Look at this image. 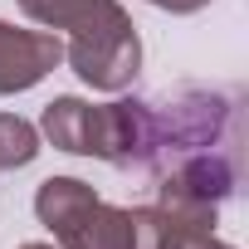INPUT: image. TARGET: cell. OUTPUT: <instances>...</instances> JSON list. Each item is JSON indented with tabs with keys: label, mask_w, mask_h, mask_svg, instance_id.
Returning <instances> with one entry per match:
<instances>
[{
	"label": "cell",
	"mask_w": 249,
	"mask_h": 249,
	"mask_svg": "<svg viewBox=\"0 0 249 249\" xmlns=\"http://www.w3.org/2000/svg\"><path fill=\"white\" fill-rule=\"evenodd\" d=\"M39 132L69 157H93V103L54 98L44 107V117H39Z\"/></svg>",
	"instance_id": "277c9868"
},
{
	"label": "cell",
	"mask_w": 249,
	"mask_h": 249,
	"mask_svg": "<svg viewBox=\"0 0 249 249\" xmlns=\"http://www.w3.org/2000/svg\"><path fill=\"white\" fill-rule=\"evenodd\" d=\"M35 215L59 249H137L132 210L107 205L78 176H49L35 191Z\"/></svg>",
	"instance_id": "7a4b0ae2"
},
{
	"label": "cell",
	"mask_w": 249,
	"mask_h": 249,
	"mask_svg": "<svg viewBox=\"0 0 249 249\" xmlns=\"http://www.w3.org/2000/svg\"><path fill=\"white\" fill-rule=\"evenodd\" d=\"M39 157V127L15 112H0V171H20Z\"/></svg>",
	"instance_id": "5b68a950"
},
{
	"label": "cell",
	"mask_w": 249,
	"mask_h": 249,
	"mask_svg": "<svg viewBox=\"0 0 249 249\" xmlns=\"http://www.w3.org/2000/svg\"><path fill=\"white\" fill-rule=\"evenodd\" d=\"M20 249H59V244H44V239H30V244H20Z\"/></svg>",
	"instance_id": "52a82bcc"
},
{
	"label": "cell",
	"mask_w": 249,
	"mask_h": 249,
	"mask_svg": "<svg viewBox=\"0 0 249 249\" xmlns=\"http://www.w3.org/2000/svg\"><path fill=\"white\" fill-rule=\"evenodd\" d=\"M147 5L171 10V15H196V10H205V5H210V0H147Z\"/></svg>",
	"instance_id": "8992f818"
},
{
	"label": "cell",
	"mask_w": 249,
	"mask_h": 249,
	"mask_svg": "<svg viewBox=\"0 0 249 249\" xmlns=\"http://www.w3.org/2000/svg\"><path fill=\"white\" fill-rule=\"evenodd\" d=\"M20 10L35 25L69 35L64 59L88 88L98 93L132 88L142 69V39L117 0H20Z\"/></svg>",
	"instance_id": "6da1fadb"
},
{
	"label": "cell",
	"mask_w": 249,
	"mask_h": 249,
	"mask_svg": "<svg viewBox=\"0 0 249 249\" xmlns=\"http://www.w3.org/2000/svg\"><path fill=\"white\" fill-rule=\"evenodd\" d=\"M64 64L59 30H15L0 20V98L44 83Z\"/></svg>",
	"instance_id": "3957f363"
}]
</instances>
